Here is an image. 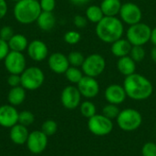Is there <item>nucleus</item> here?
Returning <instances> with one entry per match:
<instances>
[{
  "instance_id": "obj_39",
  "label": "nucleus",
  "mask_w": 156,
  "mask_h": 156,
  "mask_svg": "<svg viewBox=\"0 0 156 156\" xmlns=\"http://www.w3.org/2000/svg\"><path fill=\"white\" fill-rule=\"evenodd\" d=\"M10 48L8 46V43L2 38H0V60H4L5 58L9 53Z\"/></svg>"
},
{
  "instance_id": "obj_43",
  "label": "nucleus",
  "mask_w": 156,
  "mask_h": 156,
  "mask_svg": "<svg viewBox=\"0 0 156 156\" xmlns=\"http://www.w3.org/2000/svg\"><path fill=\"white\" fill-rule=\"evenodd\" d=\"M151 58H152V60L156 63V47L154 46L153 48H152V50H151Z\"/></svg>"
},
{
  "instance_id": "obj_33",
  "label": "nucleus",
  "mask_w": 156,
  "mask_h": 156,
  "mask_svg": "<svg viewBox=\"0 0 156 156\" xmlns=\"http://www.w3.org/2000/svg\"><path fill=\"white\" fill-rule=\"evenodd\" d=\"M81 36L80 32L76 30H69L65 33L64 35V40L69 45H76L80 41Z\"/></svg>"
},
{
  "instance_id": "obj_40",
  "label": "nucleus",
  "mask_w": 156,
  "mask_h": 156,
  "mask_svg": "<svg viewBox=\"0 0 156 156\" xmlns=\"http://www.w3.org/2000/svg\"><path fill=\"white\" fill-rule=\"evenodd\" d=\"M7 13V4L5 0H0V19L5 17Z\"/></svg>"
},
{
  "instance_id": "obj_18",
  "label": "nucleus",
  "mask_w": 156,
  "mask_h": 156,
  "mask_svg": "<svg viewBox=\"0 0 156 156\" xmlns=\"http://www.w3.org/2000/svg\"><path fill=\"white\" fill-rule=\"evenodd\" d=\"M29 132L27 126H24L20 123H16L12 128H10L9 137L13 144L16 145H23L27 144Z\"/></svg>"
},
{
  "instance_id": "obj_28",
  "label": "nucleus",
  "mask_w": 156,
  "mask_h": 156,
  "mask_svg": "<svg viewBox=\"0 0 156 156\" xmlns=\"http://www.w3.org/2000/svg\"><path fill=\"white\" fill-rule=\"evenodd\" d=\"M120 109L118 107V105L115 104H112V103H108L106 104L101 111V114L104 115L105 117H107L110 120H113V119H117L119 113H120Z\"/></svg>"
},
{
  "instance_id": "obj_22",
  "label": "nucleus",
  "mask_w": 156,
  "mask_h": 156,
  "mask_svg": "<svg viewBox=\"0 0 156 156\" xmlns=\"http://www.w3.org/2000/svg\"><path fill=\"white\" fill-rule=\"evenodd\" d=\"M37 24L38 27L43 31H50L56 25V17L52 12L42 11L37 19Z\"/></svg>"
},
{
  "instance_id": "obj_5",
  "label": "nucleus",
  "mask_w": 156,
  "mask_h": 156,
  "mask_svg": "<svg viewBox=\"0 0 156 156\" xmlns=\"http://www.w3.org/2000/svg\"><path fill=\"white\" fill-rule=\"evenodd\" d=\"M152 28L145 23L140 22L129 26L126 38L133 46H144L151 40Z\"/></svg>"
},
{
  "instance_id": "obj_4",
  "label": "nucleus",
  "mask_w": 156,
  "mask_h": 156,
  "mask_svg": "<svg viewBox=\"0 0 156 156\" xmlns=\"http://www.w3.org/2000/svg\"><path fill=\"white\" fill-rule=\"evenodd\" d=\"M116 122L121 130L124 132H133L142 125L143 117L139 111L133 108H127L120 112Z\"/></svg>"
},
{
  "instance_id": "obj_17",
  "label": "nucleus",
  "mask_w": 156,
  "mask_h": 156,
  "mask_svg": "<svg viewBox=\"0 0 156 156\" xmlns=\"http://www.w3.org/2000/svg\"><path fill=\"white\" fill-rule=\"evenodd\" d=\"M105 100L108 101V103L120 105L127 98L125 90L122 85L120 84H111L109 85L104 92Z\"/></svg>"
},
{
  "instance_id": "obj_11",
  "label": "nucleus",
  "mask_w": 156,
  "mask_h": 156,
  "mask_svg": "<svg viewBox=\"0 0 156 156\" xmlns=\"http://www.w3.org/2000/svg\"><path fill=\"white\" fill-rule=\"evenodd\" d=\"M81 94L77 86L69 85L63 89L60 95V101L64 108L75 110L81 103Z\"/></svg>"
},
{
  "instance_id": "obj_35",
  "label": "nucleus",
  "mask_w": 156,
  "mask_h": 156,
  "mask_svg": "<svg viewBox=\"0 0 156 156\" xmlns=\"http://www.w3.org/2000/svg\"><path fill=\"white\" fill-rule=\"evenodd\" d=\"M15 35L14 30L12 28V27L10 26H4L1 29H0V38H2L5 41H8L13 36Z\"/></svg>"
},
{
  "instance_id": "obj_34",
  "label": "nucleus",
  "mask_w": 156,
  "mask_h": 156,
  "mask_svg": "<svg viewBox=\"0 0 156 156\" xmlns=\"http://www.w3.org/2000/svg\"><path fill=\"white\" fill-rule=\"evenodd\" d=\"M143 156H156V144L154 142L145 143L142 147Z\"/></svg>"
},
{
  "instance_id": "obj_21",
  "label": "nucleus",
  "mask_w": 156,
  "mask_h": 156,
  "mask_svg": "<svg viewBox=\"0 0 156 156\" xmlns=\"http://www.w3.org/2000/svg\"><path fill=\"white\" fill-rule=\"evenodd\" d=\"M121 0H102L101 8L105 16H117L122 8Z\"/></svg>"
},
{
  "instance_id": "obj_16",
  "label": "nucleus",
  "mask_w": 156,
  "mask_h": 156,
  "mask_svg": "<svg viewBox=\"0 0 156 156\" xmlns=\"http://www.w3.org/2000/svg\"><path fill=\"white\" fill-rule=\"evenodd\" d=\"M48 65L50 70L56 74H64L70 66L68 57L60 52L52 53L48 58Z\"/></svg>"
},
{
  "instance_id": "obj_15",
  "label": "nucleus",
  "mask_w": 156,
  "mask_h": 156,
  "mask_svg": "<svg viewBox=\"0 0 156 156\" xmlns=\"http://www.w3.org/2000/svg\"><path fill=\"white\" fill-rule=\"evenodd\" d=\"M27 51L28 57L36 62L43 61L48 58V46L46 45L45 42L39 39H35L30 43H28Z\"/></svg>"
},
{
  "instance_id": "obj_6",
  "label": "nucleus",
  "mask_w": 156,
  "mask_h": 156,
  "mask_svg": "<svg viewBox=\"0 0 156 156\" xmlns=\"http://www.w3.org/2000/svg\"><path fill=\"white\" fill-rule=\"evenodd\" d=\"M21 86L26 90H36L39 89L45 81V74L38 67H28L20 75Z\"/></svg>"
},
{
  "instance_id": "obj_7",
  "label": "nucleus",
  "mask_w": 156,
  "mask_h": 156,
  "mask_svg": "<svg viewBox=\"0 0 156 156\" xmlns=\"http://www.w3.org/2000/svg\"><path fill=\"white\" fill-rule=\"evenodd\" d=\"M106 68L105 58L98 53H93L85 58L81 70L85 76L96 78L103 73Z\"/></svg>"
},
{
  "instance_id": "obj_38",
  "label": "nucleus",
  "mask_w": 156,
  "mask_h": 156,
  "mask_svg": "<svg viewBox=\"0 0 156 156\" xmlns=\"http://www.w3.org/2000/svg\"><path fill=\"white\" fill-rule=\"evenodd\" d=\"M7 83L11 88L21 86V77L18 74H9L7 78Z\"/></svg>"
},
{
  "instance_id": "obj_42",
  "label": "nucleus",
  "mask_w": 156,
  "mask_h": 156,
  "mask_svg": "<svg viewBox=\"0 0 156 156\" xmlns=\"http://www.w3.org/2000/svg\"><path fill=\"white\" fill-rule=\"evenodd\" d=\"M154 46L156 47V27L154 28H152V34H151V40H150Z\"/></svg>"
},
{
  "instance_id": "obj_25",
  "label": "nucleus",
  "mask_w": 156,
  "mask_h": 156,
  "mask_svg": "<svg viewBox=\"0 0 156 156\" xmlns=\"http://www.w3.org/2000/svg\"><path fill=\"white\" fill-rule=\"evenodd\" d=\"M85 16L87 17L88 21L97 24L100 22L105 16L101 8V5H91L87 7L86 12H85Z\"/></svg>"
},
{
  "instance_id": "obj_44",
  "label": "nucleus",
  "mask_w": 156,
  "mask_h": 156,
  "mask_svg": "<svg viewBox=\"0 0 156 156\" xmlns=\"http://www.w3.org/2000/svg\"><path fill=\"white\" fill-rule=\"evenodd\" d=\"M12 1H15V2H18V1H20V0H12Z\"/></svg>"
},
{
  "instance_id": "obj_19",
  "label": "nucleus",
  "mask_w": 156,
  "mask_h": 156,
  "mask_svg": "<svg viewBox=\"0 0 156 156\" xmlns=\"http://www.w3.org/2000/svg\"><path fill=\"white\" fill-rule=\"evenodd\" d=\"M133 45L128 41L127 38H120L113 43H112L111 46V51L113 56L119 58H122L125 56H129Z\"/></svg>"
},
{
  "instance_id": "obj_31",
  "label": "nucleus",
  "mask_w": 156,
  "mask_h": 156,
  "mask_svg": "<svg viewBox=\"0 0 156 156\" xmlns=\"http://www.w3.org/2000/svg\"><path fill=\"white\" fill-rule=\"evenodd\" d=\"M41 131L48 137L54 135L58 131V123L53 120H47L41 126Z\"/></svg>"
},
{
  "instance_id": "obj_27",
  "label": "nucleus",
  "mask_w": 156,
  "mask_h": 156,
  "mask_svg": "<svg viewBox=\"0 0 156 156\" xmlns=\"http://www.w3.org/2000/svg\"><path fill=\"white\" fill-rule=\"evenodd\" d=\"M80 111L83 117L90 119L95 114H97V109L95 104L90 101H85L80 103Z\"/></svg>"
},
{
  "instance_id": "obj_32",
  "label": "nucleus",
  "mask_w": 156,
  "mask_h": 156,
  "mask_svg": "<svg viewBox=\"0 0 156 156\" xmlns=\"http://www.w3.org/2000/svg\"><path fill=\"white\" fill-rule=\"evenodd\" d=\"M35 121L34 114L29 111H22L19 112L18 115V123L24 125V126H29L31 125Z\"/></svg>"
},
{
  "instance_id": "obj_2",
  "label": "nucleus",
  "mask_w": 156,
  "mask_h": 156,
  "mask_svg": "<svg viewBox=\"0 0 156 156\" xmlns=\"http://www.w3.org/2000/svg\"><path fill=\"white\" fill-rule=\"evenodd\" d=\"M95 32L101 41L112 44L122 37L123 22L117 16H104L96 24Z\"/></svg>"
},
{
  "instance_id": "obj_24",
  "label": "nucleus",
  "mask_w": 156,
  "mask_h": 156,
  "mask_svg": "<svg viewBox=\"0 0 156 156\" xmlns=\"http://www.w3.org/2000/svg\"><path fill=\"white\" fill-rule=\"evenodd\" d=\"M7 43L10 50L17 51V52H23L27 48L28 46V40L27 37L22 34H15L7 41Z\"/></svg>"
},
{
  "instance_id": "obj_14",
  "label": "nucleus",
  "mask_w": 156,
  "mask_h": 156,
  "mask_svg": "<svg viewBox=\"0 0 156 156\" xmlns=\"http://www.w3.org/2000/svg\"><path fill=\"white\" fill-rule=\"evenodd\" d=\"M19 112L15 106L5 104L0 106V126L4 128H12L18 123Z\"/></svg>"
},
{
  "instance_id": "obj_30",
  "label": "nucleus",
  "mask_w": 156,
  "mask_h": 156,
  "mask_svg": "<svg viewBox=\"0 0 156 156\" xmlns=\"http://www.w3.org/2000/svg\"><path fill=\"white\" fill-rule=\"evenodd\" d=\"M145 49L144 48V46H133L131 52L129 56L135 61V62H141L145 58Z\"/></svg>"
},
{
  "instance_id": "obj_20",
  "label": "nucleus",
  "mask_w": 156,
  "mask_h": 156,
  "mask_svg": "<svg viewBox=\"0 0 156 156\" xmlns=\"http://www.w3.org/2000/svg\"><path fill=\"white\" fill-rule=\"evenodd\" d=\"M117 69L123 76H125V77L130 76V75L135 73L136 62L130 56L119 58L118 61H117Z\"/></svg>"
},
{
  "instance_id": "obj_12",
  "label": "nucleus",
  "mask_w": 156,
  "mask_h": 156,
  "mask_svg": "<svg viewBox=\"0 0 156 156\" xmlns=\"http://www.w3.org/2000/svg\"><path fill=\"white\" fill-rule=\"evenodd\" d=\"M26 144L30 153L39 154L43 153L48 146V136L41 130L33 131L29 133Z\"/></svg>"
},
{
  "instance_id": "obj_29",
  "label": "nucleus",
  "mask_w": 156,
  "mask_h": 156,
  "mask_svg": "<svg viewBox=\"0 0 156 156\" xmlns=\"http://www.w3.org/2000/svg\"><path fill=\"white\" fill-rule=\"evenodd\" d=\"M67 57H68L69 65L73 67H78V68L81 67L85 60L84 55L80 51H71Z\"/></svg>"
},
{
  "instance_id": "obj_8",
  "label": "nucleus",
  "mask_w": 156,
  "mask_h": 156,
  "mask_svg": "<svg viewBox=\"0 0 156 156\" xmlns=\"http://www.w3.org/2000/svg\"><path fill=\"white\" fill-rule=\"evenodd\" d=\"M88 129L96 136H106L110 134L113 130V122L104 115L95 114L91 118L88 119Z\"/></svg>"
},
{
  "instance_id": "obj_26",
  "label": "nucleus",
  "mask_w": 156,
  "mask_h": 156,
  "mask_svg": "<svg viewBox=\"0 0 156 156\" xmlns=\"http://www.w3.org/2000/svg\"><path fill=\"white\" fill-rule=\"evenodd\" d=\"M64 74L66 76V79L72 84H78L84 76L81 69H80L78 67L73 66H69Z\"/></svg>"
},
{
  "instance_id": "obj_36",
  "label": "nucleus",
  "mask_w": 156,
  "mask_h": 156,
  "mask_svg": "<svg viewBox=\"0 0 156 156\" xmlns=\"http://www.w3.org/2000/svg\"><path fill=\"white\" fill-rule=\"evenodd\" d=\"M41 10L44 12H53L56 7V0H39Z\"/></svg>"
},
{
  "instance_id": "obj_1",
  "label": "nucleus",
  "mask_w": 156,
  "mask_h": 156,
  "mask_svg": "<svg viewBox=\"0 0 156 156\" xmlns=\"http://www.w3.org/2000/svg\"><path fill=\"white\" fill-rule=\"evenodd\" d=\"M122 86L127 97L133 101H145L154 91V86L149 79L136 72L125 77Z\"/></svg>"
},
{
  "instance_id": "obj_23",
  "label": "nucleus",
  "mask_w": 156,
  "mask_h": 156,
  "mask_svg": "<svg viewBox=\"0 0 156 156\" xmlns=\"http://www.w3.org/2000/svg\"><path fill=\"white\" fill-rule=\"evenodd\" d=\"M7 100L12 106L21 105L26 100V90L22 86L11 88L7 95Z\"/></svg>"
},
{
  "instance_id": "obj_9",
  "label": "nucleus",
  "mask_w": 156,
  "mask_h": 156,
  "mask_svg": "<svg viewBox=\"0 0 156 156\" xmlns=\"http://www.w3.org/2000/svg\"><path fill=\"white\" fill-rule=\"evenodd\" d=\"M4 64L9 74L21 75V73L27 69V60L22 52L10 50L4 59Z\"/></svg>"
},
{
  "instance_id": "obj_37",
  "label": "nucleus",
  "mask_w": 156,
  "mask_h": 156,
  "mask_svg": "<svg viewBox=\"0 0 156 156\" xmlns=\"http://www.w3.org/2000/svg\"><path fill=\"white\" fill-rule=\"evenodd\" d=\"M73 24L78 28H83V27H85L87 26L88 19H87L86 16H80V15H77L73 18Z\"/></svg>"
},
{
  "instance_id": "obj_10",
  "label": "nucleus",
  "mask_w": 156,
  "mask_h": 156,
  "mask_svg": "<svg viewBox=\"0 0 156 156\" xmlns=\"http://www.w3.org/2000/svg\"><path fill=\"white\" fill-rule=\"evenodd\" d=\"M119 15L121 20L129 26L140 23L143 18V12L141 8L139 5L132 2L122 4Z\"/></svg>"
},
{
  "instance_id": "obj_3",
  "label": "nucleus",
  "mask_w": 156,
  "mask_h": 156,
  "mask_svg": "<svg viewBox=\"0 0 156 156\" xmlns=\"http://www.w3.org/2000/svg\"><path fill=\"white\" fill-rule=\"evenodd\" d=\"M41 12L38 0H20L16 2L14 7L16 20L23 25H29L36 22Z\"/></svg>"
},
{
  "instance_id": "obj_41",
  "label": "nucleus",
  "mask_w": 156,
  "mask_h": 156,
  "mask_svg": "<svg viewBox=\"0 0 156 156\" xmlns=\"http://www.w3.org/2000/svg\"><path fill=\"white\" fill-rule=\"evenodd\" d=\"M73 5H87L88 3H90V0H69Z\"/></svg>"
},
{
  "instance_id": "obj_13",
  "label": "nucleus",
  "mask_w": 156,
  "mask_h": 156,
  "mask_svg": "<svg viewBox=\"0 0 156 156\" xmlns=\"http://www.w3.org/2000/svg\"><path fill=\"white\" fill-rule=\"evenodd\" d=\"M77 88L79 89L81 96L86 99L95 98L100 92V84L96 78L85 75L77 84Z\"/></svg>"
}]
</instances>
